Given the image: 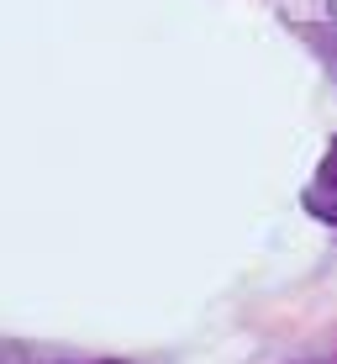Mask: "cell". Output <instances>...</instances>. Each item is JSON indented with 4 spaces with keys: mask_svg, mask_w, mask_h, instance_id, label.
Segmentation results:
<instances>
[{
    "mask_svg": "<svg viewBox=\"0 0 337 364\" xmlns=\"http://www.w3.org/2000/svg\"><path fill=\"white\" fill-rule=\"evenodd\" d=\"M90 364H121V359H90Z\"/></svg>",
    "mask_w": 337,
    "mask_h": 364,
    "instance_id": "2",
    "label": "cell"
},
{
    "mask_svg": "<svg viewBox=\"0 0 337 364\" xmlns=\"http://www.w3.org/2000/svg\"><path fill=\"white\" fill-rule=\"evenodd\" d=\"M306 364H332V359H306Z\"/></svg>",
    "mask_w": 337,
    "mask_h": 364,
    "instance_id": "3",
    "label": "cell"
},
{
    "mask_svg": "<svg viewBox=\"0 0 337 364\" xmlns=\"http://www.w3.org/2000/svg\"><path fill=\"white\" fill-rule=\"evenodd\" d=\"M301 211H306V217H316V222H327V228H337V137L327 143V154H321L316 174L306 180Z\"/></svg>",
    "mask_w": 337,
    "mask_h": 364,
    "instance_id": "1",
    "label": "cell"
}]
</instances>
